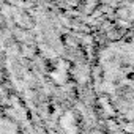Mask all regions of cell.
I'll return each mask as SVG.
<instances>
[{"mask_svg": "<svg viewBox=\"0 0 134 134\" xmlns=\"http://www.w3.org/2000/svg\"><path fill=\"white\" fill-rule=\"evenodd\" d=\"M115 62L121 74H112V71L109 73V70L103 66L101 87L104 90L107 104L114 107V112L118 115V118L123 120V123L134 125V46L132 43L125 44V58Z\"/></svg>", "mask_w": 134, "mask_h": 134, "instance_id": "obj_1", "label": "cell"}, {"mask_svg": "<svg viewBox=\"0 0 134 134\" xmlns=\"http://www.w3.org/2000/svg\"><path fill=\"white\" fill-rule=\"evenodd\" d=\"M68 5H71L73 8H81V10H90L93 8L99 0H63Z\"/></svg>", "mask_w": 134, "mask_h": 134, "instance_id": "obj_2", "label": "cell"}, {"mask_svg": "<svg viewBox=\"0 0 134 134\" xmlns=\"http://www.w3.org/2000/svg\"><path fill=\"white\" fill-rule=\"evenodd\" d=\"M132 46H134V43H132Z\"/></svg>", "mask_w": 134, "mask_h": 134, "instance_id": "obj_3", "label": "cell"}]
</instances>
